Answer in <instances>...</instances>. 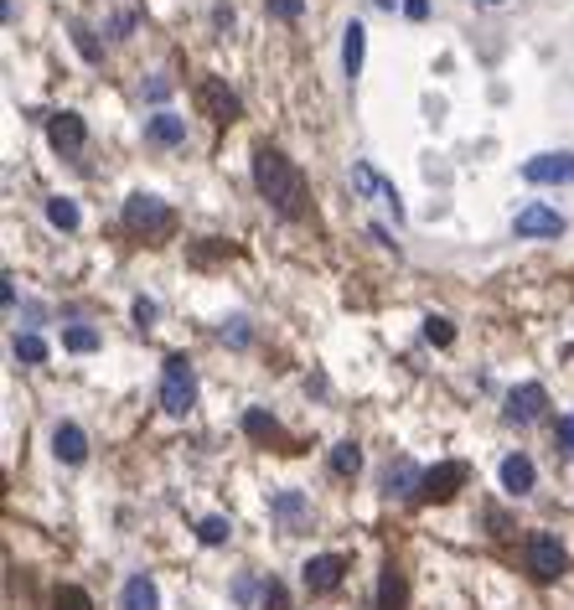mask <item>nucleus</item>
Wrapping results in <instances>:
<instances>
[{
	"label": "nucleus",
	"instance_id": "obj_35",
	"mask_svg": "<svg viewBox=\"0 0 574 610\" xmlns=\"http://www.w3.org/2000/svg\"><path fill=\"white\" fill-rule=\"evenodd\" d=\"M554 435H559L564 450H574V419H559V424H554Z\"/></svg>",
	"mask_w": 574,
	"mask_h": 610
},
{
	"label": "nucleus",
	"instance_id": "obj_34",
	"mask_svg": "<svg viewBox=\"0 0 574 610\" xmlns=\"http://www.w3.org/2000/svg\"><path fill=\"white\" fill-rule=\"evenodd\" d=\"M404 16L409 21H425L430 16V0H404Z\"/></svg>",
	"mask_w": 574,
	"mask_h": 610
},
{
	"label": "nucleus",
	"instance_id": "obj_16",
	"mask_svg": "<svg viewBox=\"0 0 574 610\" xmlns=\"http://www.w3.org/2000/svg\"><path fill=\"white\" fill-rule=\"evenodd\" d=\"M145 140L150 145H187V119L171 114V109H156L145 119Z\"/></svg>",
	"mask_w": 574,
	"mask_h": 610
},
{
	"label": "nucleus",
	"instance_id": "obj_37",
	"mask_svg": "<svg viewBox=\"0 0 574 610\" xmlns=\"http://www.w3.org/2000/svg\"><path fill=\"white\" fill-rule=\"evenodd\" d=\"M0 295H6V311H16V280H11V274L0 280Z\"/></svg>",
	"mask_w": 574,
	"mask_h": 610
},
{
	"label": "nucleus",
	"instance_id": "obj_22",
	"mask_svg": "<svg viewBox=\"0 0 574 610\" xmlns=\"http://www.w3.org/2000/svg\"><path fill=\"white\" fill-rule=\"evenodd\" d=\"M47 223H52V228H63V233H78L83 212H78L73 197H47Z\"/></svg>",
	"mask_w": 574,
	"mask_h": 610
},
{
	"label": "nucleus",
	"instance_id": "obj_24",
	"mask_svg": "<svg viewBox=\"0 0 574 610\" xmlns=\"http://www.w3.org/2000/svg\"><path fill=\"white\" fill-rule=\"evenodd\" d=\"M331 471H337V476H357L362 471V450L352 440H337V445H331Z\"/></svg>",
	"mask_w": 574,
	"mask_h": 610
},
{
	"label": "nucleus",
	"instance_id": "obj_6",
	"mask_svg": "<svg viewBox=\"0 0 574 610\" xmlns=\"http://www.w3.org/2000/svg\"><path fill=\"white\" fill-rule=\"evenodd\" d=\"M466 486V466L461 461H440V466H430L425 471V481H419V492H414V502H450Z\"/></svg>",
	"mask_w": 574,
	"mask_h": 610
},
{
	"label": "nucleus",
	"instance_id": "obj_30",
	"mask_svg": "<svg viewBox=\"0 0 574 610\" xmlns=\"http://www.w3.org/2000/svg\"><path fill=\"white\" fill-rule=\"evenodd\" d=\"M264 11L275 21H300V11H306V0H264Z\"/></svg>",
	"mask_w": 574,
	"mask_h": 610
},
{
	"label": "nucleus",
	"instance_id": "obj_25",
	"mask_svg": "<svg viewBox=\"0 0 574 610\" xmlns=\"http://www.w3.org/2000/svg\"><path fill=\"white\" fill-rule=\"evenodd\" d=\"M63 347H68V352H99V331L88 326V321H73V326L63 331Z\"/></svg>",
	"mask_w": 574,
	"mask_h": 610
},
{
	"label": "nucleus",
	"instance_id": "obj_5",
	"mask_svg": "<svg viewBox=\"0 0 574 610\" xmlns=\"http://www.w3.org/2000/svg\"><path fill=\"white\" fill-rule=\"evenodd\" d=\"M197 109L213 119V125H233V119L244 114V104H238V94L223 78H197Z\"/></svg>",
	"mask_w": 574,
	"mask_h": 610
},
{
	"label": "nucleus",
	"instance_id": "obj_14",
	"mask_svg": "<svg viewBox=\"0 0 574 610\" xmlns=\"http://www.w3.org/2000/svg\"><path fill=\"white\" fill-rule=\"evenodd\" d=\"M533 486H538V466L528 461L523 450L507 455V461H502V492H507V497H528Z\"/></svg>",
	"mask_w": 574,
	"mask_h": 610
},
{
	"label": "nucleus",
	"instance_id": "obj_32",
	"mask_svg": "<svg viewBox=\"0 0 574 610\" xmlns=\"http://www.w3.org/2000/svg\"><path fill=\"white\" fill-rule=\"evenodd\" d=\"M150 321H156V300H145V295H140V300H135V326L145 331Z\"/></svg>",
	"mask_w": 574,
	"mask_h": 610
},
{
	"label": "nucleus",
	"instance_id": "obj_1",
	"mask_svg": "<svg viewBox=\"0 0 574 610\" xmlns=\"http://www.w3.org/2000/svg\"><path fill=\"white\" fill-rule=\"evenodd\" d=\"M254 187L259 197L280 212V218L300 223L311 212V187H306V176H300V166L285 156V150L275 145H254Z\"/></svg>",
	"mask_w": 574,
	"mask_h": 610
},
{
	"label": "nucleus",
	"instance_id": "obj_31",
	"mask_svg": "<svg viewBox=\"0 0 574 610\" xmlns=\"http://www.w3.org/2000/svg\"><path fill=\"white\" fill-rule=\"evenodd\" d=\"M223 342L228 347H249V321H228L223 326Z\"/></svg>",
	"mask_w": 574,
	"mask_h": 610
},
{
	"label": "nucleus",
	"instance_id": "obj_39",
	"mask_svg": "<svg viewBox=\"0 0 574 610\" xmlns=\"http://www.w3.org/2000/svg\"><path fill=\"white\" fill-rule=\"evenodd\" d=\"M481 6H502V0H481Z\"/></svg>",
	"mask_w": 574,
	"mask_h": 610
},
{
	"label": "nucleus",
	"instance_id": "obj_2",
	"mask_svg": "<svg viewBox=\"0 0 574 610\" xmlns=\"http://www.w3.org/2000/svg\"><path fill=\"white\" fill-rule=\"evenodd\" d=\"M161 409L166 414H192L197 409V373H192V357L187 352H171L166 368H161Z\"/></svg>",
	"mask_w": 574,
	"mask_h": 610
},
{
	"label": "nucleus",
	"instance_id": "obj_23",
	"mask_svg": "<svg viewBox=\"0 0 574 610\" xmlns=\"http://www.w3.org/2000/svg\"><path fill=\"white\" fill-rule=\"evenodd\" d=\"M11 352H16V362H26V368H37V362H47V342L37 337V331H16Z\"/></svg>",
	"mask_w": 574,
	"mask_h": 610
},
{
	"label": "nucleus",
	"instance_id": "obj_17",
	"mask_svg": "<svg viewBox=\"0 0 574 610\" xmlns=\"http://www.w3.org/2000/svg\"><path fill=\"white\" fill-rule=\"evenodd\" d=\"M119 610H161V590L150 574H130L125 590H119Z\"/></svg>",
	"mask_w": 574,
	"mask_h": 610
},
{
	"label": "nucleus",
	"instance_id": "obj_28",
	"mask_svg": "<svg viewBox=\"0 0 574 610\" xmlns=\"http://www.w3.org/2000/svg\"><path fill=\"white\" fill-rule=\"evenodd\" d=\"M52 610H94V600H88V590H78V585H63L57 600H52Z\"/></svg>",
	"mask_w": 574,
	"mask_h": 610
},
{
	"label": "nucleus",
	"instance_id": "obj_19",
	"mask_svg": "<svg viewBox=\"0 0 574 610\" xmlns=\"http://www.w3.org/2000/svg\"><path fill=\"white\" fill-rule=\"evenodd\" d=\"M419 481H425V471H419L414 461H394L383 471V497H414Z\"/></svg>",
	"mask_w": 574,
	"mask_h": 610
},
{
	"label": "nucleus",
	"instance_id": "obj_3",
	"mask_svg": "<svg viewBox=\"0 0 574 610\" xmlns=\"http://www.w3.org/2000/svg\"><path fill=\"white\" fill-rule=\"evenodd\" d=\"M125 228L150 233V238H166V233L176 228V212H171L156 192H130V197H125Z\"/></svg>",
	"mask_w": 574,
	"mask_h": 610
},
{
	"label": "nucleus",
	"instance_id": "obj_7",
	"mask_svg": "<svg viewBox=\"0 0 574 610\" xmlns=\"http://www.w3.org/2000/svg\"><path fill=\"white\" fill-rule=\"evenodd\" d=\"M352 187H357L362 197H378L388 212H394V223H404V202H399V187H394V181H388V176H378L368 161H357V166H352Z\"/></svg>",
	"mask_w": 574,
	"mask_h": 610
},
{
	"label": "nucleus",
	"instance_id": "obj_13",
	"mask_svg": "<svg viewBox=\"0 0 574 610\" xmlns=\"http://www.w3.org/2000/svg\"><path fill=\"white\" fill-rule=\"evenodd\" d=\"M47 140H52L57 150H83V145H88V125H83V114H73V109L52 114V119H47Z\"/></svg>",
	"mask_w": 574,
	"mask_h": 610
},
{
	"label": "nucleus",
	"instance_id": "obj_26",
	"mask_svg": "<svg viewBox=\"0 0 574 610\" xmlns=\"http://www.w3.org/2000/svg\"><path fill=\"white\" fill-rule=\"evenodd\" d=\"M228 533H233V523H228V517H202V523H197V538H202L207 548L228 543Z\"/></svg>",
	"mask_w": 574,
	"mask_h": 610
},
{
	"label": "nucleus",
	"instance_id": "obj_36",
	"mask_svg": "<svg viewBox=\"0 0 574 610\" xmlns=\"http://www.w3.org/2000/svg\"><path fill=\"white\" fill-rule=\"evenodd\" d=\"M145 94H150V99H156V104H161V99L171 94V83H166V78H150V88H145Z\"/></svg>",
	"mask_w": 574,
	"mask_h": 610
},
{
	"label": "nucleus",
	"instance_id": "obj_27",
	"mask_svg": "<svg viewBox=\"0 0 574 610\" xmlns=\"http://www.w3.org/2000/svg\"><path fill=\"white\" fill-rule=\"evenodd\" d=\"M73 47L83 52V63H104V47L94 42V32H88L83 21H73Z\"/></svg>",
	"mask_w": 574,
	"mask_h": 610
},
{
	"label": "nucleus",
	"instance_id": "obj_38",
	"mask_svg": "<svg viewBox=\"0 0 574 610\" xmlns=\"http://www.w3.org/2000/svg\"><path fill=\"white\" fill-rule=\"evenodd\" d=\"M373 6H378V11H399V0H373Z\"/></svg>",
	"mask_w": 574,
	"mask_h": 610
},
{
	"label": "nucleus",
	"instance_id": "obj_12",
	"mask_svg": "<svg viewBox=\"0 0 574 610\" xmlns=\"http://www.w3.org/2000/svg\"><path fill=\"white\" fill-rule=\"evenodd\" d=\"M543 404H549V393H543V383H523V388H512L507 393V424H533L543 414Z\"/></svg>",
	"mask_w": 574,
	"mask_h": 610
},
{
	"label": "nucleus",
	"instance_id": "obj_29",
	"mask_svg": "<svg viewBox=\"0 0 574 610\" xmlns=\"http://www.w3.org/2000/svg\"><path fill=\"white\" fill-rule=\"evenodd\" d=\"M425 337H430L435 347H450V342H456V326H450L445 316H430V321H425Z\"/></svg>",
	"mask_w": 574,
	"mask_h": 610
},
{
	"label": "nucleus",
	"instance_id": "obj_21",
	"mask_svg": "<svg viewBox=\"0 0 574 610\" xmlns=\"http://www.w3.org/2000/svg\"><path fill=\"white\" fill-rule=\"evenodd\" d=\"M378 610H404V574H399V564H383V574H378Z\"/></svg>",
	"mask_w": 574,
	"mask_h": 610
},
{
	"label": "nucleus",
	"instance_id": "obj_20",
	"mask_svg": "<svg viewBox=\"0 0 574 610\" xmlns=\"http://www.w3.org/2000/svg\"><path fill=\"white\" fill-rule=\"evenodd\" d=\"M306 512H311L306 492H275V497H269V517H280L285 528H295V523H300V517H306Z\"/></svg>",
	"mask_w": 574,
	"mask_h": 610
},
{
	"label": "nucleus",
	"instance_id": "obj_33",
	"mask_svg": "<svg viewBox=\"0 0 574 610\" xmlns=\"http://www.w3.org/2000/svg\"><path fill=\"white\" fill-rule=\"evenodd\" d=\"M254 595H259L254 579H238V585H233V600H238V605H254Z\"/></svg>",
	"mask_w": 574,
	"mask_h": 610
},
{
	"label": "nucleus",
	"instance_id": "obj_11",
	"mask_svg": "<svg viewBox=\"0 0 574 610\" xmlns=\"http://www.w3.org/2000/svg\"><path fill=\"white\" fill-rule=\"evenodd\" d=\"M52 455H57L63 466H83V461H88V435H83V424L57 419V424H52Z\"/></svg>",
	"mask_w": 574,
	"mask_h": 610
},
{
	"label": "nucleus",
	"instance_id": "obj_15",
	"mask_svg": "<svg viewBox=\"0 0 574 610\" xmlns=\"http://www.w3.org/2000/svg\"><path fill=\"white\" fill-rule=\"evenodd\" d=\"M362 57H368V26H362V21H347V26H342V73H347V83H357Z\"/></svg>",
	"mask_w": 574,
	"mask_h": 610
},
{
	"label": "nucleus",
	"instance_id": "obj_8",
	"mask_svg": "<svg viewBox=\"0 0 574 610\" xmlns=\"http://www.w3.org/2000/svg\"><path fill=\"white\" fill-rule=\"evenodd\" d=\"M300 579H306V590L311 595H331L347 579V559L342 554H316V559H306V569H300Z\"/></svg>",
	"mask_w": 574,
	"mask_h": 610
},
{
	"label": "nucleus",
	"instance_id": "obj_9",
	"mask_svg": "<svg viewBox=\"0 0 574 610\" xmlns=\"http://www.w3.org/2000/svg\"><path fill=\"white\" fill-rule=\"evenodd\" d=\"M512 233H518V238H564V218L554 207L533 202V207H523L518 218H512Z\"/></svg>",
	"mask_w": 574,
	"mask_h": 610
},
{
	"label": "nucleus",
	"instance_id": "obj_10",
	"mask_svg": "<svg viewBox=\"0 0 574 610\" xmlns=\"http://www.w3.org/2000/svg\"><path fill=\"white\" fill-rule=\"evenodd\" d=\"M564 548H559V538L554 533H533L528 538V569L538 574V579H559L564 574Z\"/></svg>",
	"mask_w": 574,
	"mask_h": 610
},
{
	"label": "nucleus",
	"instance_id": "obj_18",
	"mask_svg": "<svg viewBox=\"0 0 574 610\" xmlns=\"http://www.w3.org/2000/svg\"><path fill=\"white\" fill-rule=\"evenodd\" d=\"M244 435L259 440V445H280V450H290L285 424H280L275 414H264V409H249V414H244Z\"/></svg>",
	"mask_w": 574,
	"mask_h": 610
},
{
	"label": "nucleus",
	"instance_id": "obj_4",
	"mask_svg": "<svg viewBox=\"0 0 574 610\" xmlns=\"http://www.w3.org/2000/svg\"><path fill=\"white\" fill-rule=\"evenodd\" d=\"M523 181H533V187H574V150H543V156L523 161Z\"/></svg>",
	"mask_w": 574,
	"mask_h": 610
}]
</instances>
